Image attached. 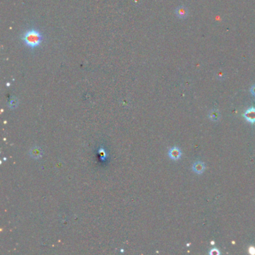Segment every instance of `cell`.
Returning a JSON list of instances; mask_svg holds the SVG:
<instances>
[{
  "label": "cell",
  "mask_w": 255,
  "mask_h": 255,
  "mask_svg": "<svg viewBox=\"0 0 255 255\" xmlns=\"http://www.w3.org/2000/svg\"><path fill=\"white\" fill-rule=\"evenodd\" d=\"M22 39L28 46L31 48H35L42 42L43 36L38 30L32 29L26 31L23 33Z\"/></svg>",
  "instance_id": "1"
},
{
  "label": "cell",
  "mask_w": 255,
  "mask_h": 255,
  "mask_svg": "<svg viewBox=\"0 0 255 255\" xmlns=\"http://www.w3.org/2000/svg\"><path fill=\"white\" fill-rule=\"evenodd\" d=\"M243 117L248 122L254 124L255 123V108L251 107L248 109L245 113L243 114Z\"/></svg>",
  "instance_id": "2"
},
{
  "label": "cell",
  "mask_w": 255,
  "mask_h": 255,
  "mask_svg": "<svg viewBox=\"0 0 255 255\" xmlns=\"http://www.w3.org/2000/svg\"><path fill=\"white\" fill-rule=\"evenodd\" d=\"M181 151L177 147H171L169 151V156L171 160H177L181 157Z\"/></svg>",
  "instance_id": "3"
},
{
  "label": "cell",
  "mask_w": 255,
  "mask_h": 255,
  "mask_svg": "<svg viewBox=\"0 0 255 255\" xmlns=\"http://www.w3.org/2000/svg\"><path fill=\"white\" fill-rule=\"evenodd\" d=\"M192 169L196 174H200L203 173L204 170H205V164H204L203 162L198 161V162H196L193 165Z\"/></svg>",
  "instance_id": "4"
},
{
  "label": "cell",
  "mask_w": 255,
  "mask_h": 255,
  "mask_svg": "<svg viewBox=\"0 0 255 255\" xmlns=\"http://www.w3.org/2000/svg\"><path fill=\"white\" fill-rule=\"evenodd\" d=\"M30 156L34 159H39L40 157L42 156V150L41 147H32L30 150L29 152Z\"/></svg>",
  "instance_id": "5"
},
{
  "label": "cell",
  "mask_w": 255,
  "mask_h": 255,
  "mask_svg": "<svg viewBox=\"0 0 255 255\" xmlns=\"http://www.w3.org/2000/svg\"><path fill=\"white\" fill-rule=\"evenodd\" d=\"M176 14L179 18H182L183 19V18L187 17L188 11L185 7H178L176 10Z\"/></svg>",
  "instance_id": "6"
},
{
  "label": "cell",
  "mask_w": 255,
  "mask_h": 255,
  "mask_svg": "<svg viewBox=\"0 0 255 255\" xmlns=\"http://www.w3.org/2000/svg\"><path fill=\"white\" fill-rule=\"evenodd\" d=\"M209 118L210 120H212L213 121H217L218 119L220 118V113L218 110H213V111L210 112L209 115Z\"/></svg>",
  "instance_id": "7"
},
{
  "label": "cell",
  "mask_w": 255,
  "mask_h": 255,
  "mask_svg": "<svg viewBox=\"0 0 255 255\" xmlns=\"http://www.w3.org/2000/svg\"><path fill=\"white\" fill-rule=\"evenodd\" d=\"M220 254L219 251L217 248H213L211 249V251H209V254H213V255H218Z\"/></svg>",
  "instance_id": "8"
},
{
  "label": "cell",
  "mask_w": 255,
  "mask_h": 255,
  "mask_svg": "<svg viewBox=\"0 0 255 255\" xmlns=\"http://www.w3.org/2000/svg\"><path fill=\"white\" fill-rule=\"evenodd\" d=\"M251 93L252 94L253 96H254L255 97V85L251 88Z\"/></svg>",
  "instance_id": "9"
}]
</instances>
